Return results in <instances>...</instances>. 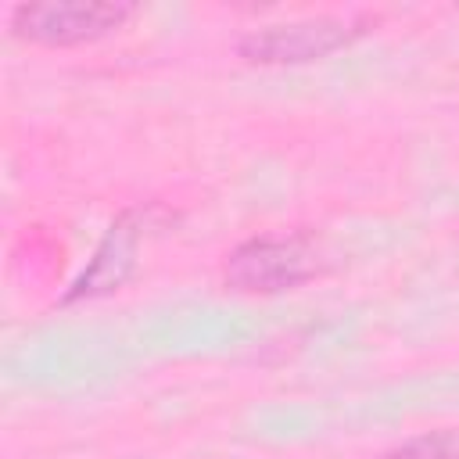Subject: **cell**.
Listing matches in <instances>:
<instances>
[{
  "mask_svg": "<svg viewBox=\"0 0 459 459\" xmlns=\"http://www.w3.org/2000/svg\"><path fill=\"white\" fill-rule=\"evenodd\" d=\"M129 14L133 7L115 0H43V4L14 7L11 29L29 43L75 47L118 29Z\"/></svg>",
  "mask_w": 459,
  "mask_h": 459,
  "instance_id": "obj_1",
  "label": "cell"
},
{
  "mask_svg": "<svg viewBox=\"0 0 459 459\" xmlns=\"http://www.w3.org/2000/svg\"><path fill=\"white\" fill-rule=\"evenodd\" d=\"M316 276V251L305 237H258L226 262V283L247 294H276Z\"/></svg>",
  "mask_w": 459,
  "mask_h": 459,
  "instance_id": "obj_2",
  "label": "cell"
},
{
  "mask_svg": "<svg viewBox=\"0 0 459 459\" xmlns=\"http://www.w3.org/2000/svg\"><path fill=\"white\" fill-rule=\"evenodd\" d=\"M359 29L337 22V18H316V22H298V25H276L262 29L240 39V54L258 65H298L312 57H326L351 43Z\"/></svg>",
  "mask_w": 459,
  "mask_h": 459,
  "instance_id": "obj_3",
  "label": "cell"
},
{
  "mask_svg": "<svg viewBox=\"0 0 459 459\" xmlns=\"http://www.w3.org/2000/svg\"><path fill=\"white\" fill-rule=\"evenodd\" d=\"M384 459H459V430L420 434V437L402 441L398 448L384 452Z\"/></svg>",
  "mask_w": 459,
  "mask_h": 459,
  "instance_id": "obj_4",
  "label": "cell"
}]
</instances>
